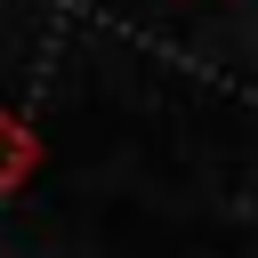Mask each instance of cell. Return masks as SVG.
I'll use <instances>...</instances> for the list:
<instances>
[{
  "instance_id": "obj_1",
  "label": "cell",
  "mask_w": 258,
  "mask_h": 258,
  "mask_svg": "<svg viewBox=\"0 0 258 258\" xmlns=\"http://www.w3.org/2000/svg\"><path fill=\"white\" fill-rule=\"evenodd\" d=\"M32 169H40V137H32V121H24V113H0V194L32 185Z\"/></svg>"
}]
</instances>
